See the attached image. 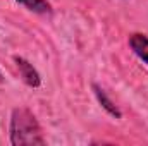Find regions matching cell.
Returning <instances> with one entry per match:
<instances>
[{
    "mask_svg": "<svg viewBox=\"0 0 148 146\" xmlns=\"http://www.w3.org/2000/svg\"><path fill=\"white\" fill-rule=\"evenodd\" d=\"M9 136L12 146H35L45 145L47 139L43 136L41 126L29 108L16 107L10 113Z\"/></svg>",
    "mask_w": 148,
    "mask_h": 146,
    "instance_id": "1",
    "label": "cell"
},
{
    "mask_svg": "<svg viewBox=\"0 0 148 146\" xmlns=\"http://www.w3.org/2000/svg\"><path fill=\"white\" fill-rule=\"evenodd\" d=\"M14 62H16V67H17V71H19L21 79H23L29 88H38V86L41 84V77H40L38 71L26 60V59H23V57H19V55H14Z\"/></svg>",
    "mask_w": 148,
    "mask_h": 146,
    "instance_id": "2",
    "label": "cell"
},
{
    "mask_svg": "<svg viewBox=\"0 0 148 146\" xmlns=\"http://www.w3.org/2000/svg\"><path fill=\"white\" fill-rule=\"evenodd\" d=\"M127 41H129V46L134 52V55L148 65V36L147 35H143V33H133V35H129Z\"/></svg>",
    "mask_w": 148,
    "mask_h": 146,
    "instance_id": "3",
    "label": "cell"
},
{
    "mask_svg": "<svg viewBox=\"0 0 148 146\" xmlns=\"http://www.w3.org/2000/svg\"><path fill=\"white\" fill-rule=\"evenodd\" d=\"M93 93H95L98 103L103 107V110H105L107 113H110L112 117H115V119H121V117H122V113H121V110L117 108V105L107 96V93H105L98 84H93Z\"/></svg>",
    "mask_w": 148,
    "mask_h": 146,
    "instance_id": "4",
    "label": "cell"
},
{
    "mask_svg": "<svg viewBox=\"0 0 148 146\" xmlns=\"http://www.w3.org/2000/svg\"><path fill=\"white\" fill-rule=\"evenodd\" d=\"M19 5H23L24 9L35 12V14H41V16H47L52 12V5L47 2V0H16Z\"/></svg>",
    "mask_w": 148,
    "mask_h": 146,
    "instance_id": "5",
    "label": "cell"
},
{
    "mask_svg": "<svg viewBox=\"0 0 148 146\" xmlns=\"http://www.w3.org/2000/svg\"><path fill=\"white\" fill-rule=\"evenodd\" d=\"M0 83H3V74H2V71H0Z\"/></svg>",
    "mask_w": 148,
    "mask_h": 146,
    "instance_id": "6",
    "label": "cell"
}]
</instances>
